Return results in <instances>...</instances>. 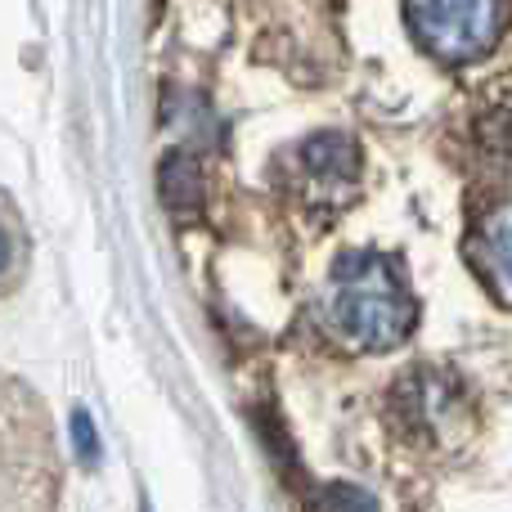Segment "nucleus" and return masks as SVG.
Returning <instances> with one entry per match:
<instances>
[{"mask_svg": "<svg viewBox=\"0 0 512 512\" xmlns=\"http://www.w3.org/2000/svg\"><path fill=\"white\" fill-rule=\"evenodd\" d=\"M328 306H333V319L342 324V333L351 342L369 346V351H387V346L405 342L409 324H414L409 297L400 292L396 274L382 256H351L337 270Z\"/></svg>", "mask_w": 512, "mask_h": 512, "instance_id": "obj_1", "label": "nucleus"}, {"mask_svg": "<svg viewBox=\"0 0 512 512\" xmlns=\"http://www.w3.org/2000/svg\"><path fill=\"white\" fill-rule=\"evenodd\" d=\"M162 194H167L171 207H194L198 203V171L189 167L185 158H171L167 167H162Z\"/></svg>", "mask_w": 512, "mask_h": 512, "instance_id": "obj_4", "label": "nucleus"}, {"mask_svg": "<svg viewBox=\"0 0 512 512\" xmlns=\"http://www.w3.org/2000/svg\"><path fill=\"white\" fill-rule=\"evenodd\" d=\"M409 23L436 59L468 63L499 41L504 5L499 0H409Z\"/></svg>", "mask_w": 512, "mask_h": 512, "instance_id": "obj_2", "label": "nucleus"}, {"mask_svg": "<svg viewBox=\"0 0 512 512\" xmlns=\"http://www.w3.org/2000/svg\"><path fill=\"white\" fill-rule=\"evenodd\" d=\"M72 445H77V454L86 463L99 459V432H95V423H90L86 409H77V414H72Z\"/></svg>", "mask_w": 512, "mask_h": 512, "instance_id": "obj_7", "label": "nucleus"}, {"mask_svg": "<svg viewBox=\"0 0 512 512\" xmlns=\"http://www.w3.org/2000/svg\"><path fill=\"white\" fill-rule=\"evenodd\" d=\"M5 261H9V239L0 234V270H5Z\"/></svg>", "mask_w": 512, "mask_h": 512, "instance_id": "obj_9", "label": "nucleus"}, {"mask_svg": "<svg viewBox=\"0 0 512 512\" xmlns=\"http://www.w3.org/2000/svg\"><path fill=\"white\" fill-rule=\"evenodd\" d=\"M486 135L499 144V149H508V153H512V108H508V113H499L495 122H490V131H486Z\"/></svg>", "mask_w": 512, "mask_h": 512, "instance_id": "obj_8", "label": "nucleus"}, {"mask_svg": "<svg viewBox=\"0 0 512 512\" xmlns=\"http://www.w3.org/2000/svg\"><path fill=\"white\" fill-rule=\"evenodd\" d=\"M481 265H486L495 297L512 306V203L490 212L486 225H481Z\"/></svg>", "mask_w": 512, "mask_h": 512, "instance_id": "obj_3", "label": "nucleus"}, {"mask_svg": "<svg viewBox=\"0 0 512 512\" xmlns=\"http://www.w3.org/2000/svg\"><path fill=\"white\" fill-rule=\"evenodd\" d=\"M315 512H378V508H373V499L355 486H328L324 495H319Z\"/></svg>", "mask_w": 512, "mask_h": 512, "instance_id": "obj_6", "label": "nucleus"}, {"mask_svg": "<svg viewBox=\"0 0 512 512\" xmlns=\"http://www.w3.org/2000/svg\"><path fill=\"white\" fill-rule=\"evenodd\" d=\"M306 162L315 171H351L355 153L346 140H333V135H324V140H310L306 144Z\"/></svg>", "mask_w": 512, "mask_h": 512, "instance_id": "obj_5", "label": "nucleus"}]
</instances>
